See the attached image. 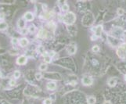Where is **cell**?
<instances>
[{
  "label": "cell",
  "instance_id": "obj_1",
  "mask_svg": "<svg viewBox=\"0 0 126 104\" xmlns=\"http://www.w3.org/2000/svg\"><path fill=\"white\" fill-rule=\"evenodd\" d=\"M76 20L75 15L73 13H68L66 15H64L63 17V21L67 24H72Z\"/></svg>",
  "mask_w": 126,
  "mask_h": 104
},
{
  "label": "cell",
  "instance_id": "obj_2",
  "mask_svg": "<svg viewBox=\"0 0 126 104\" xmlns=\"http://www.w3.org/2000/svg\"><path fill=\"white\" fill-rule=\"evenodd\" d=\"M118 54L121 58L126 57V43L122 44L119 47L118 49Z\"/></svg>",
  "mask_w": 126,
  "mask_h": 104
},
{
  "label": "cell",
  "instance_id": "obj_3",
  "mask_svg": "<svg viewBox=\"0 0 126 104\" xmlns=\"http://www.w3.org/2000/svg\"><path fill=\"white\" fill-rule=\"evenodd\" d=\"M93 78L89 76H85L84 77H82L81 79V83L84 85H91L93 84Z\"/></svg>",
  "mask_w": 126,
  "mask_h": 104
},
{
  "label": "cell",
  "instance_id": "obj_4",
  "mask_svg": "<svg viewBox=\"0 0 126 104\" xmlns=\"http://www.w3.org/2000/svg\"><path fill=\"white\" fill-rule=\"evenodd\" d=\"M16 63L19 65H24L27 63V57L25 56H20L16 59Z\"/></svg>",
  "mask_w": 126,
  "mask_h": 104
},
{
  "label": "cell",
  "instance_id": "obj_5",
  "mask_svg": "<svg viewBox=\"0 0 126 104\" xmlns=\"http://www.w3.org/2000/svg\"><path fill=\"white\" fill-rule=\"evenodd\" d=\"M95 35L96 36L97 38L98 37H100L101 36V33H102V31H103V27L101 25H99L97 26L96 28H95Z\"/></svg>",
  "mask_w": 126,
  "mask_h": 104
},
{
  "label": "cell",
  "instance_id": "obj_6",
  "mask_svg": "<svg viewBox=\"0 0 126 104\" xmlns=\"http://www.w3.org/2000/svg\"><path fill=\"white\" fill-rule=\"evenodd\" d=\"M47 34H48V33L45 29H41L40 31H38V37L40 38H45L47 37Z\"/></svg>",
  "mask_w": 126,
  "mask_h": 104
},
{
  "label": "cell",
  "instance_id": "obj_7",
  "mask_svg": "<svg viewBox=\"0 0 126 104\" xmlns=\"http://www.w3.org/2000/svg\"><path fill=\"white\" fill-rule=\"evenodd\" d=\"M24 18L27 21H32L34 19V15L31 12H27L24 14Z\"/></svg>",
  "mask_w": 126,
  "mask_h": 104
},
{
  "label": "cell",
  "instance_id": "obj_8",
  "mask_svg": "<svg viewBox=\"0 0 126 104\" xmlns=\"http://www.w3.org/2000/svg\"><path fill=\"white\" fill-rule=\"evenodd\" d=\"M46 88L49 90H54L56 88V84L53 81H50V82H49V83L47 84Z\"/></svg>",
  "mask_w": 126,
  "mask_h": 104
},
{
  "label": "cell",
  "instance_id": "obj_9",
  "mask_svg": "<svg viewBox=\"0 0 126 104\" xmlns=\"http://www.w3.org/2000/svg\"><path fill=\"white\" fill-rule=\"evenodd\" d=\"M19 42H20V45L21 46H22V47H25V46H27L28 44V40L26 38H22L20 40Z\"/></svg>",
  "mask_w": 126,
  "mask_h": 104
},
{
  "label": "cell",
  "instance_id": "obj_10",
  "mask_svg": "<svg viewBox=\"0 0 126 104\" xmlns=\"http://www.w3.org/2000/svg\"><path fill=\"white\" fill-rule=\"evenodd\" d=\"M76 49H77L76 46H75V45H70V47L68 48V52H69V53L74 54V53H75Z\"/></svg>",
  "mask_w": 126,
  "mask_h": 104
},
{
  "label": "cell",
  "instance_id": "obj_11",
  "mask_svg": "<svg viewBox=\"0 0 126 104\" xmlns=\"http://www.w3.org/2000/svg\"><path fill=\"white\" fill-rule=\"evenodd\" d=\"M95 101H96V99H95V98L94 96H90L87 99V102H88L89 104H94L95 103Z\"/></svg>",
  "mask_w": 126,
  "mask_h": 104
},
{
  "label": "cell",
  "instance_id": "obj_12",
  "mask_svg": "<svg viewBox=\"0 0 126 104\" xmlns=\"http://www.w3.org/2000/svg\"><path fill=\"white\" fill-rule=\"evenodd\" d=\"M116 84H117V80L115 78H110V79H109V81H108V85L111 86V87L114 86Z\"/></svg>",
  "mask_w": 126,
  "mask_h": 104
},
{
  "label": "cell",
  "instance_id": "obj_13",
  "mask_svg": "<svg viewBox=\"0 0 126 104\" xmlns=\"http://www.w3.org/2000/svg\"><path fill=\"white\" fill-rule=\"evenodd\" d=\"M7 24L5 22H0V30L2 31V30H5L7 28Z\"/></svg>",
  "mask_w": 126,
  "mask_h": 104
},
{
  "label": "cell",
  "instance_id": "obj_14",
  "mask_svg": "<svg viewBox=\"0 0 126 104\" xmlns=\"http://www.w3.org/2000/svg\"><path fill=\"white\" fill-rule=\"evenodd\" d=\"M117 13H118V15L121 16V15H123L125 14V10H123V9L119 8V9H118V10H117Z\"/></svg>",
  "mask_w": 126,
  "mask_h": 104
},
{
  "label": "cell",
  "instance_id": "obj_15",
  "mask_svg": "<svg viewBox=\"0 0 126 104\" xmlns=\"http://www.w3.org/2000/svg\"><path fill=\"white\" fill-rule=\"evenodd\" d=\"M39 69L41 71H46L47 69V65L45 64V63H42L40 65V67H39Z\"/></svg>",
  "mask_w": 126,
  "mask_h": 104
},
{
  "label": "cell",
  "instance_id": "obj_16",
  "mask_svg": "<svg viewBox=\"0 0 126 104\" xmlns=\"http://www.w3.org/2000/svg\"><path fill=\"white\" fill-rule=\"evenodd\" d=\"M44 60H45V62H46V63H51V60H52V59H51V57H50L49 56H45Z\"/></svg>",
  "mask_w": 126,
  "mask_h": 104
},
{
  "label": "cell",
  "instance_id": "obj_17",
  "mask_svg": "<svg viewBox=\"0 0 126 104\" xmlns=\"http://www.w3.org/2000/svg\"><path fill=\"white\" fill-rule=\"evenodd\" d=\"M14 76L15 78H19L20 76V72L19 71H16L14 73Z\"/></svg>",
  "mask_w": 126,
  "mask_h": 104
},
{
  "label": "cell",
  "instance_id": "obj_18",
  "mask_svg": "<svg viewBox=\"0 0 126 104\" xmlns=\"http://www.w3.org/2000/svg\"><path fill=\"white\" fill-rule=\"evenodd\" d=\"M92 50H93V52H94V53H97V52L99 51V47L98 45H94L93 47Z\"/></svg>",
  "mask_w": 126,
  "mask_h": 104
},
{
  "label": "cell",
  "instance_id": "obj_19",
  "mask_svg": "<svg viewBox=\"0 0 126 104\" xmlns=\"http://www.w3.org/2000/svg\"><path fill=\"white\" fill-rule=\"evenodd\" d=\"M69 9V6L67 5V4H63V6H62V10L63 11H67Z\"/></svg>",
  "mask_w": 126,
  "mask_h": 104
},
{
  "label": "cell",
  "instance_id": "obj_20",
  "mask_svg": "<svg viewBox=\"0 0 126 104\" xmlns=\"http://www.w3.org/2000/svg\"><path fill=\"white\" fill-rule=\"evenodd\" d=\"M34 31H35V27H34V26H31V27H29L28 31H30V32H34Z\"/></svg>",
  "mask_w": 126,
  "mask_h": 104
},
{
  "label": "cell",
  "instance_id": "obj_21",
  "mask_svg": "<svg viewBox=\"0 0 126 104\" xmlns=\"http://www.w3.org/2000/svg\"><path fill=\"white\" fill-rule=\"evenodd\" d=\"M44 104H52V100L50 99H46L44 100Z\"/></svg>",
  "mask_w": 126,
  "mask_h": 104
},
{
  "label": "cell",
  "instance_id": "obj_22",
  "mask_svg": "<svg viewBox=\"0 0 126 104\" xmlns=\"http://www.w3.org/2000/svg\"><path fill=\"white\" fill-rule=\"evenodd\" d=\"M42 77V75L40 73H38V74H35V77H36L37 80H41Z\"/></svg>",
  "mask_w": 126,
  "mask_h": 104
},
{
  "label": "cell",
  "instance_id": "obj_23",
  "mask_svg": "<svg viewBox=\"0 0 126 104\" xmlns=\"http://www.w3.org/2000/svg\"><path fill=\"white\" fill-rule=\"evenodd\" d=\"M28 29H25V28H23L22 30H21V34H26V33L28 32Z\"/></svg>",
  "mask_w": 126,
  "mask_h": 104
},
{
  "label": "cell",
  "instance_id": "obj_24",
  "mask_svg": "<svg viewBox=\"0 0 126 104\" xmlns=\"http://www.w3.org/2000/svg\"><path fill=\"white\" fill-rule=\"evenodd\" d=\"M17 42H18L17 38H13V39H12V43H13V44H16Z\"/></svg>",
  "mask_w": 126,
  "mask_h": 104
},
{
  "label": "cell",
  "instance_id": "obj_25",
  "mask_svg": "<svg viewBox=\"0 0 126 104\" xmlns=\"http://www.w3.org/2000/svg\"><path fill=\"white\" fill-rule=\"evenodd\" d=\"M38 51H40V53H45V52H44V49H43V47H42V46H40L39 48L38 49Z\"/></svg>",
  "mask_w": 126,
  "mask_h": 104
},
{
  "label": "cell",
  "instance_id": "obj_26",
  "mask_svg": "<svg viewBox=\"0 0 126 104\" xmlns=\"http://www.w3.org/2000/svg\"><path fill=\"white\" fill-rule=\"evenodd\" d=\"M15 84H16V81H14V80H11L10 81V85H15Z\"/></svg>",
  "mask_w": 126,
  "mask_h": 104
},
{
  "label": "cell",
  "instance_id": "obj_27",
  "mask_svg": "<svg viewBox=\"0 0 126 104\" xmlns=\"http://www.w3.org/2000/svg\"><path fill=\"white\" fill-rule=\"evenodd\" d=\"M54 55H55V52L54 51H51L50 53H49V56H50V57H53Z\"/></svg>",
  "mask_w": 126,
  "mask_h": 104
},
{
  "label": "cell",
  "instance_id": "obj_28",
  "mask_svg": "<svg viewBox=\"0 0 126 104\" xmlns=\"http://www.w3.org/2000/svg\"><path fill=\"white\" fill-rule=\"evenodd\" d=\"M104 104H111V103L110 101H105L104 102Z\"/></svg>",
  "mask_w": 126,
  "mask_h": 104
},
{
  "label": "cell",
  "instance_id": "obj_29",
  "mask_svg": "<svg viewBox=\"0 0 126 104\" xmlns=\"http://www.w3.org/2000/svg\"><path fill=\"white\" fill-rule=\"evenodd\" d=\"M125 81H126V74L125 75Z\"/></svg>",
  "mask_w": 126,
  "mask_h": 104
}]
</instances>
